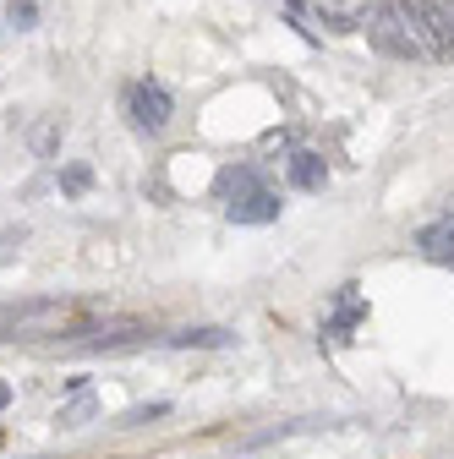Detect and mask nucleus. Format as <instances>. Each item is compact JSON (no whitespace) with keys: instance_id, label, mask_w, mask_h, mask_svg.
Listing matches in <instances>:
<instances>
[{"instance_id":"obj_1","label":"nucleus","mask_w":454,"mask_h":459,"mask_svg":"<svg viewBox=\"0 0 454 459\" xmlns=\"http://www.w3.org/2000/svg\"><path fill=\"white\" fill-rule=\"evenodd\" d=\"M83 317L77 301H0V339H39L66 333Z\"/></svg>"},{"instance_id":"obj_2","label":"nucleus","mask_w":454,"mask_h":459,"mask_svg":"<svg viewBox=\"0 0 454 459\" xmlns=\"http://www.w3.org/2000/svg\"><path fill=\"white\" fill-rule=\"evenodd\" d=\"M362 28H367V39H372L383 55H394V61H427V49H422L411 17L400 12V0H383V6H372Z\"/></svg>"},{"instance_id":"obj_3","label":"nucleus","mask_w":454,"mask_h":459,"mask_svg":"<svg viewBox=\"0 0 454 459\" xmlns=\"http://www.w3.org/2000/svg\"><path fill=\"white\" fill-rule=\"evenodd\" d=\"M400 12L411 17L427 61H449V55H454V12H438L432 0H400Z\"/></svg>"},{"instance_id":"obj_4","label":"nucleus","mask_w":454,"mask_h":459,"mask_svg":"<svg viewBox=\"0 0 454 459\" xmlns=\"http://www.w3.org/2000/svg\"><path fill=\"white\" fill-rule=\"evenodd\" d=\"M127 109H132V121H137L143 132H164V121H170V93H164L159 82H132Z\"/></svg>"},{"instance_id":"obj_5","label":"nucleus","mask_w":454,"mask_h":459,"mask_svg":"<svg viewBox=\"0 0 454 459\" xmlns=\"http://www.w3.org/2000/svg\"><path fill=\"white\" fill-rule=\"evenodd\" d=\"M224 213H231L236 224H268V219H279V197L268 186H258V192L231 197V203H224Z\"/></svg>"},{"instance_id":"obj_6","label":"nucleus","mask_w":454,"mask_h":459,"mask_svg":"<svg viewBox=\"0 0 454 459\" xmlns=\"http://www.w3.org/2000/svg\"><path fill=\"white\" fill-rule=\"evenodd\" d=\"M159 344H170V351H224V344H236L231 328H181V333H159Z\"/></svg>"},{"instance_id":"obj_7","label":"nucleus","mask_w":454,"mask_h":459,"mask_svg":"<svg viewBox=\"0 0 454 459\" xmlns=\"http://www.w3.org/2000/svg\"><path fill=\"white\" fill-rule=\"evenodd\" d=\"M362 317H367V307L356 301V284H345V290H339V312L328 317V328H323V333H328V339H345Z\"/></svg>"},{"instance_id":"obj_8","label":"nucleus","mask_w":454,"mask_h":459,"mask_svg":"<svg viewBox=\"0 0 454 459\" xmlns=\"http://www.w3.org/2000/svg\"><path fill=\"white\" fill-rule=\"evenodd\" d=\"M291 181L301 186V192H323V181H328V164L318 159V153H291Z\"/></svg>"},{"instance_id":"obj_9","label":"nucleus","mask_w":454,"mask_h":459,"mask_svg":"<svg viewBox=\"0 0 454 459\" xmlns=\"http://www.w3.org/2000/svg\"><path fill=\"white\" fill-rule=\"evenodd\" d=\"M422 252L432 263H454V219H438V224L422 230Z\"/></svg>"},{"instance_id":"obj_10","label":"nucleus","mask_w":454,"mask_h":459,"mask_svg":"<svg viewBox=\"0 0 454 459\" xmlns=\"http://www.w3.org/2000/svg\"><path fill=\"white\" fill-rule=\"evenodd\" d=\"M224 197H241V192H258V169L252 164H231V169H219V181H214Z\"/></svg>"},{"instance_id":"obj_11","label":"nucleus","mask_w":454,"mask_h":459,"mask_svg":"<svg viewBox=\"0 0 454 459\" xmlns=\"http://www.w3.org/2000/svg\"><path fill=\"white\" fill-rule=\"evenodd\" d=\"M93 411H99V399H93L88 388H77L66 405H61V427H88V421H93Z\"/></svg>"},{"instance_id":"obj_12","label":"nucleus","mask_w":454,"mask_h":459,"mask_svg":"<svg viewBox=\"0 0 454 459\" xmlns=\"http://www.w3.org/2000/svg\"><path fill=\"white\" fill-rule=\"evenodd\" d=\"M61 132H66V121H61V115H49V121H39V126L28 132L33 153H39V159H44V153H55V143H61Z\"/></svg>"},{"instance_id":"obj_13","label":"nucleus","mask_w":454,"mask_h":459,"mask_svg":"<svg viewBox=\"0 0 454 459\" xmlns=\"http://www.w3.org/2000/svg\"><path fill=\"white\" fill-rule=\"evenodd\" d=\"M88 186H93V169H88V164H66V169H61V192L83 197Z\"/></svg>"},{"instance_id":"obj_14","label":"nucleus","mask_w":454,"mask_h":459,"mask_svg":"<svg viewBox=\"0 0 454 459\" xmlns=\"http://www.w3.org/2000/svg\"><path fill=\"white\" fill-rule=\"evenodd\" d=\"M28 247V230L17 224V230H0V268H6V263H17V252Z\"/></svg>"},{"instance_id":"obj_15","label":"nucleus","mask_w":454,"mask_h":459,"mask_svg":"<svg viewBox=\"0 0 454 459\" xmlns=\"http://www.w3.org/2000/svg\"><path fill=\"white\" fill-rule=\"evenodd\" d=\"M164 411H170L164 399H153V405H137V411H127V416H121V427H148V421H153V416H164Z\"/></svg>"},{"instance_id":"obj_16","label":"nucleus","mask_w":454,"mask_h":459,"mask_svg":"<svg viewBox=\"0 0 454 459\" xmlns=\"http://www.w3.org/2000/svg\"><path fill=\"white\" fill-rule=\"evenodd\" d=\"M28 22H33V0H22V6L12 0V28H28Z\"/></svg>"},{"instance_id":"obj_17","label":"nucleus","mask_w":454,"mask_h":459,"mask_svg":"<svg viewBox=\"0 0 454 459\" xmlns=\"http://www.w3.org/2000/svg\"><path fill=\"white\" fill-rule=\"evenodd\" d=\"M12 405V383H0V411H6Z\"/></svg>"},{"instance_id":"obj_18","label":"nucleus","mask_w":454,"mask_h":459,"mask_svg":"<svg viewBox=\"0 0 454 459\" xmlns=\"http://www.w3.org/2000/svg\"><path fill=\"white\" fill-rule=\"evenodd\" d=\"M449 12H454V0H449Z\"/></svg>"}]
</instances>
